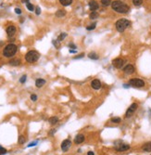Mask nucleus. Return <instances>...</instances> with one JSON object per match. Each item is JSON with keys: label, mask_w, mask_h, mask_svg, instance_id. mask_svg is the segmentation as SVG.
<instances>
[{"label": "nucleus", "mask_w": 151, "mask_h": 155, "mask_svg": "<svg viewBox=\"0 0 151 155\" xmlns=\"http://www.w3.org/2000/svg\"><path fill=\"white\" fill-rule=\"evenodd\" d=\"M111 7L112 9L115 10L118 13H121V14H125L130 10V7L128 5H126L125 3L121 2L120 0H116L114 2L111 3Z\"/></svg>", "instance_id": "1"}, {"label": "nucleus", "mask_w": 151, "mask_h": 155, "mask_svg": "<svg viewBox=\"0 0 151 155\" xmlns=\"http://www.w3.org/2000/svg\"><path fill=\"white\" fill-rule=\"evenodd\" d=\"M17 50L18 48L16 45L14 44H8L7 46L5 47L4 50H3V55L6 57V58H11L13 57L15 54L17 53Z\"/></svg>", "instance_id": "2"}, {"label": "nucleus", "mask_w": 151, "mask_h": 155, "mask_svg": "<svg viewBox=\"0 0 151 155\" xmlns=\"http://www.w3.org/2000/svg\"><path fill=\"white\" fill-rule=\"evenodd\" d=\"M130 25H131V21L126 20V19H121V20H119V21L115 23V26H116L117 31H119V32H121V33L126 30Z\"/></svg>", "instance_id": "3"}, {"label": "nucleus", "mask_w": 151, "mask_h": 155, "mask_svg": "<svg viewBox=\"0 0 151 155\" xmlns=\"http://www.w3.org/2000/svg\"><path fill=\"white\" fill-rule=\"evenodd\" d=\"M40 57L39 53L37 51H34V50H31L29 52H27V54L25 55V60L26 61L30 62V63H33V62H35L38 60Z\"/></svg>", "instance_id": "4"}, {"label": "nucleus", "mask_w": 151, "mask_h": 155, "mask_svg": "<svg viewBox=\"0 0 151 155\" xmlns=\"http://www.w3.org/2000/svg\"><path fill=\"white\" fill-rule=\"evenodd\" d=\"M129 84L133 87H143V86H145V82L141 79H138V78L131 79L129 81Z\"/></svg>", "instance_id": "5"}, {"label": "nucleus", "mask_w": 151, "mask_h": 155, "mask_svg": "<svg viewBox=\"0 0 151 155\" xmlns=\"http://www.w3.org/2000/svg\"><path fill=\"white\" fill-rule=\"evenodd\" d=\"M137 108H138V105L136 104V103H133L130 107L128 108V110H127L126 113H125V117L126 118H129V117H131L132 115L133 114V113L137 110Z\"/></svg>", "instance_id": "6"}, {"label": "nucleus", "mask_w": 151, "mask_h": 155, "mask_svg": "<svg viewBox=\"0 0 151 155\" xmlns=\"http://www.w3.org/2000/svg\"><path fill=\"white\" fill-rule=\"evenodd\" d=\"M124 62H125L124 60H122L121 58H117V59L112 60V65L114 66L116 69H121V68H122V66L124 65Z\"/></svg>", "instance_id": "7"}, {"label": "nucleus", "mask_w": 151, "mask_h": 155, "mask_svg": "<svg viewBox=\"0 0 151 155\" xmlns=\"http://www.w3.org/2000/svg\"><path fill=\"white\" fill-rule=\"evenodd\" d=\"M71 146H72V141H71L70 139H65V140L61 143V149H62L63 151H67L68 149L71 148Z\"/></svg>", "instance_id": "8"}, {"label": "nucleus", "mask_w": 151, "mask_h": 155, "mask_svg": "<svg viewBox=\"0 0 151 155\" xmlns=\"http://www.w3.org/2000/svg\"><path fill=\"white\" fill-rule=\"evenodd\" d=\"M88 5H89V8H90L91 11H96L99 8V5L96 0H90Z\"/></svg>", "instance_id": "9"}, {"label": "nucleus", "mask_w": 151, "mask_h": 155, "mask_svg": "<svg viewBox=\"0 0 151 155\" xmlns=\"http://www.w3.org/2000/svg\"><path fill=\"white\" fill-rule=\"evenodd\" d=\"M134 71H135V69L132 64H128L123 68V72L126 74H133Z\"/></svg>", "instance_id": "10"}, {"label": "nucleus", "mask_w": 151, "mask_h": 155, "mask_svg": "<svg viewBox=\"0 0 151 155\" xmlns=\"http://www.w3.org/2000/svg\"><path fill=\"white\" fill-rule=\"evenodd\" d=\"M7 36H9V37L14 36V35L16 34V27L14 25H9L7 28Z\"/></svg>", "instance_id": "11"}, {"label": "nucleus", "mask_w": 151, "mask_h": 155, "mask_svg": "<svg viewBox=\"0 0 151 155\" xmlns=\"http://www.w3.org/2000/svg\"><path fill=\"white\" fill-rule=\"evenodd\" d=\"M91 86L95 90H98L101 88V83H100V81L98 79H95V80H93L91 82Z\"/></svg>", "instance_id": "12"}, {"label": "nucleus", "mask_w": 151, "mask_h": 155, "mask_svg": "<svg viewBox=\"0 0 151 155\" xmlns=\"http://www.w3.org/2000/svg\"><path fill=\"white\" fill-rule=\"evenodd\" d=\"M85 137L83 134L77 135V136L75 137V139H74V143L75 144H81L85 141Z\"/></svg>", "instance_id": "13"}, {"label": "nucleus", "mask_w": 151, "mask_h": 155, "mask_svg": "<svg viewBox=\"0 0 151 155\" xmlns=\"http://www.w3.org/2000/svg\"><path fill=\"white\" fill-rule=\"evenodd\" d=\"M129 149H130V146L127 145V144H121V145L116 147V149L118 151H125V150H128Z\"/></svg>", "instance_id": "14"}, {"label": "nucleus", "mask_w": 151, "mask_h": 155, "mask_svg": "<svg viewBox=\"0 0 151 155\" xmlns=\"http://www.w3.org/2000/svg\"><path fill=\"white\" fill-rule=\"evenodd\" d=\"M45 84H46V80L42 79V78H38L35 81V85H36L37 87H42Z\"/></svg>", "instance_id": "15"}, {"label": "nucleus", "mask_w": 151, "mask_h": 155, "mask_svg": "<svg viewBox=\"0 0 151 155\" xmlns=\"http://www.w3.org/2000/svg\"><path fill=\"white\" fill-rule=\"evenodd\" d=\"M142 149L144 151H146V152H150L151 151V142H147L145 143L143 147H142Z\"/></svg>", "instance_id": "16"}, {"label": "nucleus", "mask_w": 151, "mask_h": 155, "mask_svg": "<svg viewBox=\"0 0 151 155\" xmlns=\"http://www.w3.org/2000/svg\"><path fill=\"white\" fill-rule=\"evenodd\" d=\"M9 64L12 66H19L20 64V59H13L9 61Z\"/></svg>", "instance_id": "17"}, {"label": "nucleus", "mask_w": 151, "mask_h": 155, "mask_svg": "<svg viewBox=\"0 0 151 155\" xmlns=\"http://www.w3.org/2000/svg\"><path fill=\"white\" fill-rule=\"evenodd\" d=\"M59 2H60V4L62 6L68 7L72 3V0H59Z\"/></svg>", "instance_id": "18"}, {"label": "nucleus", "mask_w": 151, "mask_h": 155, "mask_svg": "<svg viewBox=\"0 0 151 155\" xmlns=\"http://www.w3.org/2000/svg\"><path fill=\"white\" fill-rule=\"evenodd\" d=\"M88 58L91 59V60H98V56H97V53H95V52H90V53L88 54Z\"/></svg>", "instance_id": "19"}, {"label": "nucleus", "mask_w": 151, "mask_h": 155, "mask_svg": "<svg viewBox=\"0 0 151 155\" xmlns=\"http://www.w3.org/2000/svg\"><path fill=\"white\" fill-rule=\"evenodd\" d=\"M48 122L51 124V125H56L58 122H59V118L56 117V116H53V117H50L48 120Z\"/></svg>", "instance_id": "20"}, {"label": "nucleus", "mask_w": 151, "mask_h": 155, "mask_svg": "<svg viewBox=\"0 0 151 155\" xmlns=\"http://www.w3.org/2000/svg\"><path fill=\"white\" fill-rule=\"evenodd\" d=\"M66 15V11L65 10H62V9H59V10H58L57 13H56V16L57 17H63V16H65Z\"/></svg>", "instance_id": "21"}, {"label": "nucleus", "mask_w": 151, "mask_h": 155, "mask_svg": "<svg viewBox=\"0 0 151 155\" xmlns=\"http://www.w3.org/2000/svg\"><path fill=\"white\" fill-rule=\"evenodd\" d=\"M98 16H99V14H98L97 11H92V12H91V14L89 15V17H90L91 20L97 19V18H98Z\"/></svg>", "instance_id": "22"}, {"label": "nucleus", "mask_w": 151, "mask_h": 155, "mask_svg": "<svg viewBox=\"0 0 151 155\" xmlns=\"http://www.w3.org/2000/svg\"><path fill=\"white\" fill-rule=\"evenodd\" d=\"M111 0H101V4L104 7H108L109 5H111Z\"/></svg>", "instance_id": "23"}, {"label": "nucleus", "mask_w": 151, "mask_h": 155, "mask_svg": "<svg viewBox=\"0 0 151 155\" xmlns=\"http://www.w3.org/2000/svg\"><path fill=\"white\" fill-rule=\"evenodd\" d=\"M121 118H119V117H115V118H111L110 120V122L111 123H114V124H120L121 123Z\"/></svg>", "instance_id": "24"}, {"label": "nucleus", "mask_w": 151, "mask_h": 155, "mask_svg": "<svg viewBox=\"0 0 151 155\" xmlns=\"http://www.w3.org/2000/svg\"><path fill=\"white\" fill-rule=\"evenodd\" d=\"M66 36H67V34H66V33H61L60 35L58 37V41H59V42L62 41V40H63V39H64V38H65Z\"/></svg>", "instance_id": "25"}, {"label": "nucleus", "mask_w": 151, "mask_h": 155, "mask_svg": "<svg viewBox=\"0 0 151 155\" xmlns=\"http://www.w3.org/2000/svg\"><path fill=\"white\" fill-rule=\"evenodd\" d=\"M26 7L30 10V11H33L34 10V7L33 4H31V3H26Z\"/></svg>", "instance_id": "26"}, {"label": "nucleus", "mask_w": 151, "mask_h": 155, "mask_svg": "<svg viewBox=\"0 0 151 155\" xmlns=\"http://www.w3.org/2000/svg\"><path fill=\"white\" fill-rule=\"evenodd\" d=\"M133 3L134 6L136 7H139L142 5V3H143V0H133Z\"/></svg>", "instance_id": "27"}, {"label": "nucleus", "mask_w": 151, "mask_h": 155, "mask_svg": "<svg viewBox=\"0 0 151 155\" xmlns=\"http://www.w3.org/2000/svg\"><path fill=\"white\" fill-rule=\"evenodd\" d=\"M25 137H23V136H20L19 137V139H18V142L19 144H24L25 143Z\"/></svg>", "instance_id": "28"}, {"label": "nucleus", "mask_w": 151, "mask_h": 155, "mask_svg": "<svg viewBox=\"0 0 151 155\" xmlns=\"http://www.w3.org/2000/svg\"><path fill=\"white\" fill-rule=\"evenodd\" d=\"M96 26H97V23L91 24L90 26H88V27H86V30H87V31L94 30V29H95V28H96Z\"/></svg>", "instance_id": "29"}, {"label": "nucleus", "mask_w": 151, "mask_h": 155, "mask_svg": "<svg viewBox=\"0 0 151 155\" xmlns=\"http://www.w3.org/2000/svg\"><path fill=\"white\" fill-rule=\"evenodd\" d=\"M26 79H27V76H26V75H22V76L20 77V83L24 84L25 82H26Z\"/></svg>", "instance_id": "30"}, {"label": "nucleus", "mask_w": 151, "mask_h": 155, "mask_svg": "<svg viewBox=\"0 0 151 155\" xmlns=\"http://www.w3.org/2000/svg\"><path fill=\"white\" fill-rule=\"evenodd\" d=\"M31 99H32L33 101H36V100H37V96L34 95V94L31 95Z\"/></svg>", "instance_id": "31"}, {"label": "nucleus", "mask_w": 151, "mask_h": 155, "mask_svg": "<svg viewBox=\"0 0 151 155\" xmlns=\"http://www.w3.org/2000/svg\"><path fill=\"white\" fill-rule=\"evenodd\" d=\"M53 44H54V46L56 48H59V43L58 40H53Z\"/></svg>", "instance_id": "32"}, {"label": "nucleus", "mask_w": 151, "mask_h": 155, "mask_svg": "<svg viewBox=\"0 0 151 155\" xmlns=\"http://www.w3.org/2000/svg\"><path fill=\"white\" fill-rule=\"evenodd\" d=\"M35 13H36V15H40V13H41V9H40V7H36V8H35Z\"/></svg>", "instance_id": "33"}, {"label": "nucleus", "mask_w": 151, "mask_h": 155, "mask_svg": "<svg viewBox=\"0 0 151 155\" xmlns=\"http://www.w3.org/2000/svg\"><path fill=\"white\" fill-rule=\"evenodd\" d=\"M15 12H16L17 14H21V9H20V8H18V7H16V8H15Z\"/></svg>", "instance_id": "34"}, {"label": "nucleus", "mask_w": 151, "mask_h": 155, "mask_svg": "<svg viewBox=\"0 0 151 155\" xmlns=\"http://www.w3.org/2000/svg\"><path fill=\"white\" fill-rule=\"evenodd\" d=\"M84 56H85V54L82 53V54H80L78 57H75L74 59H82V58H84Z\"/></svg>", "instance_id": "35"}, {"label": "nucleus", "mask_w": 151, "mask_h": 155, "mask_svg": "<svg viewBox=\"0 0 151 155\" xmlns=\"http://www.w3.org/2000/svg\"><path fill=\"white\" fill-rule=\"evenodd\" d=\"M37 144V141H35V142H33V143H30L29 145H28V147H33V146H35Z\"/></svg>", "instance_id": "36"}, {"label": "nucleus", "mask_w": 151, "mask_h": 155, "mask_svg": "<svg viewBox=\"0 0 151 155\" xmlns=\"http://www.w3.org/2000/svg\"><path fill=\"white\" fill-rule=\"evenodd\" d=\"M69 47H70V48H76V46H75L74 44H72V43L69 45Z\"/></svg>", "instance_id": "37"}, {"label": "nucleus", "mask_w": 151, "mask_h": 155, "mask_svg": "<svg viewBox=\"0 0 151 155\" xmlns=\"http://www.w3.org/2000/svg\"><path fill=\"white\" fill-rule=\"evenodd\" d=\"M87 155H95V153H94L93 151H88V152H87Z\"/></svg>", "instance_id": "38"}, {"label": "nucleus", "mask_w": 151, "mask_h": 155, "mask_svg": "<svg viewBox=\"0 0 151 155\" xmlns=\"http://www.w3.org/2000/svg\"><path fill=\"white\" fill-rule=\"evenodd\" d=\"M70 53H76V50H72V49H70Z\"/></svg>", "instance_id": "39"}, {"label": "nucleus", "mask_w": 151, "mask_h": 155, "mask_svg": "<svg viewBox=\"0 0 151 155\" xmlns=\"http://www.w3.org/2000/svg\"><path fill=\"white\" fill-rule=\"evenodd\" d=\"M22 3H29V0H21Z\"/></svg>", "instance_id": "40"}]
</instances>
